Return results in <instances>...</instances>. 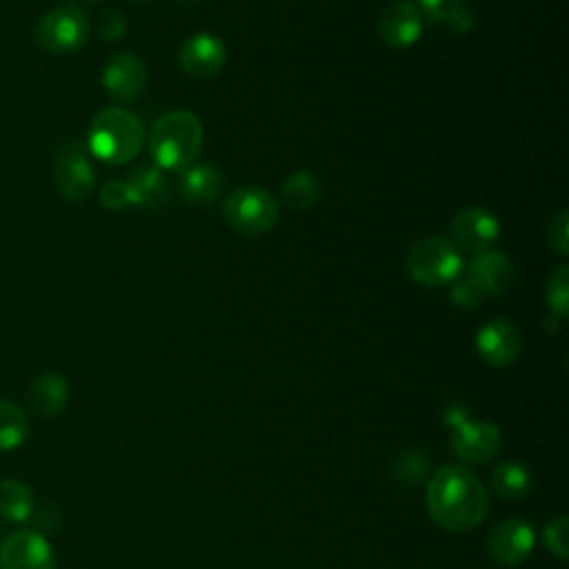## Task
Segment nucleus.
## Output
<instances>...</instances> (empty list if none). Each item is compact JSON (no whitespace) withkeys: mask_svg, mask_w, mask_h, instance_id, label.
<instances>
[{"mask_svg":"<svg viewBox=\"0 0 569 569\" xmlns=\"http://www.w3.org/2000/svg\"><path fill=\"white\" fill-rule=\"evenodd\" d=\"M467 276L480 287L485 296H500L513 284L516 267L505 251L489 249L471 256Z\"/></svg>","mask_w":569,"mask_h":569,"instance_id":"nucleus-16","label":"nucleus"},{"mask_svg":"<svg viewBox=\"0 0 569 569\" xmlns=\"http://www.w3.org/2000/svg\"><path fill=\"white\" fill-rule=\"evenodd\" d=\"M176 2L182 7H198L202 0H176Z\"/></svg>","mask_w":569,"mask_h":569,"instance_id":"nucleus-34","label":"nucleus"},{"mask_svg":"<svg viewBox=\"0 0 569 569\" xmlns=\"http://www.w3.org/2000/svg\"><path fill=\"white\" fill-rule=\"evenodd\" d=\"M476 24V18H473V13H471V9L465 4L462 9H458L447 22H445V27L451 31V33H467V31H471V27Z\"/></svg>","mask_w":569,"mask_h":569,"instance_id":"nucleus-32","label":"nucleus"},{"mask_svg":"<svg viewBox=\"0 0 569 569\" xmlns=\"http://www.w3.org/2000/svg\"><path fill=\"white\" fill-rule=\"evenodd\" d=\"M0 569H56L53 547L36 529H16L0 540Z\"/></svg>","mask_w":569,"mask_h":569,"instance_id":"nucleus-9","label":"nucleus"},{"mask_svg":"<svg viewBox=\"0 0 569 569\" xmlns=\"http://www.w3.org/2000/svg\"><path fill=\"white\" fill-rule=\"evenodd\" d=\"M0 540H2V529H0Z\"/></svg>","mask_w":569,"mask_h":569,"instance_id":"nucleus-36","label":"nucleus"},{"mask_svg":"<svg viewBox=\"0 0 569 569\" xmlns=\"http://www.w3.org/2000/svg\"><path fill=\"white\" fill-rule=\"evenodd\" d=\"M98 33L107 42H118L127 33V18L113 7L102 9L98 16Z\"/></svg>","mask_w":569,"mask_h":569,"instance_id":"nucleus-30","label":"nucleus"},{"mask_svg":"<svg viewBox=\"0 0 569 569\" xmlns=\"http://www.w3.org/2000/svg\"><path fill=\"white\" fill-rule=\"evenodd\" d=\"M425 18L413 0L389 2L378 18V33L382 42L391 49H407L416 44L422 36Z\"/></svg>","mask_w":569,"mask_h":569,"instance_id":"nucleus-12","label":"nucleus"},{"mask_svg":"<svg viewBox=\"0 0 569 569\" xmlns=\"http://www.w3.org/2000/svg\"><path fill=\"white\" fill-rule=\"evenodd\" d=\"M427 509L438 527L460 533L485 520L489 493L467 467L445 465L427 482Z\"/></svg>","mask_w":569,"mask_h":569,"instance_id":"nucleus-1","label":"nucleus"},{"mask_svg":"<svg viewBox=\"0 0 569 569\" xmlns=\"http://www.w3.org/2000/svg\"><path fill=\"white\" fill-rule=\"evenodd\" d=\"M529 485H531L529 471L516 460H505L496 465L491 471V489L505 500L522 498L529 491Z\"/></svg>","mask_w":569,"mask_h":569,"instance_id":"nucleus-23","label":"nucleus"},{"mask_svg":"<svg viewBox=\"0 0 569 569\" xmlns=\"http://www.w3.org/2000/svg\"><path fill=\"white\" fill-rule=\"evenodd\" d=\"M427 471V458L418 451H402L393 462V473L405 485H416L425 478Z\"/></svg>","mask_w":569,"mask_h":569,"instance_id":"nucleus-27","label":"nucleus"},{"mask_svg":"<svg viewBox=\"0 0 569 569\" xmlns=\"http://www.w3.org/2000/svg\"><path fill=\"white\" fill-rule=\"evenodd\" d=\"M413 4L429 22L445 24L458 9L465 7V0H413Z\"/></svg>","mask_w":569,"mask_h":569,"instance_id":"nucleus-29","label":"nucleus"},{"mask_svg":"<svg viewBox=\"0 0 569 569\" xmlns=\"http://www.w3.org/2000/svg\"><path fill=\"white\" fill-rule=\"evenodd\" d=\"M469 418H471V416H469V409H467L465 405H451V407L445 409V422L449 425V429L462 425V422L469 420Z\"/></svg>","mask_w":569,"mask_h":569,"instance_id":"nucleus-33","label":"nucleus"},{"mask_svg":"<svg viewBox=\"0 0 569 569\" xmlns=\"http://www.w3.org/2000/svg\"><path fill=\"white\" fill-rule=\"evenodd\" d=\"M545 300L549 313L565 320L569 313V267L558 264L545 282Z\"/></svg>","mask_w":569,"mask_h":569,"instance_id":"nucleus-24","label":"nucleus"},{"mask_svg":"<svg viewBox=\"0 0 569 569\" xmlns=\"http://www.w3.org/2000/svg\"><path fill=\"white\" fill-rule=\"evenodd\" d=\"M545 545L560 560L567 558V518L565 516H558V518H553L547 525V529H545Z\"/></svg>","mask_w":569,"mask_h":569,"instance_id":"nucleus-31","label":"nucleus"},{"mask_svg":"<svg viewBox=\"0 0 569 569\" xmlns=\"http://www.w3.org/2000/svg\"><path fill=\"white\" fill-rule=\"evenodd\" d=\"M56 187L69 202H82L91 196L96 187V173L93 164L89 160L87 147L80 140H67L58 156L53 167Z\"/></svg>","mask_w":569,"mask_h":569,"instance_id":"nucleus-7","label":"nucleus"},{"mask_svg":"<svg viewBox=\"0 0 569 569\" xmlns=\"http://www.w3.org/2000/svg\"><path fill=\"white\" fill-rule=\"evenodd\" d=\"M27 405L40 418L58 416L69 400V382L56 371H44L31 380L27 387Z\"/></svg>","mask_w":569,"mask_h":569,"instance_id":"nucleus-18","label":"nucleus"},{"mask_svg":"<svg viewBox=\"0 0 569 569\" xmlns=\"http://www.w3.org/2000/svg\"><path fill=\"white\" fill-rule=\"evenodd\" d=\"M91 20L80 4L67 2L40 16L33 29L36 44L49 53H73L87 44Z\"/></svg>","mask_w":569,"mask_h":569,"instance_id":"nucleus-6","label":"nucleus"},{"mask_svg":"<svg viewBox=\"0 0 569 569\" xmlns=\"http://www.w3.org/2000/svg\"><path fill=\"white\" fill-rule=\"evenodd\" d=\"M204 127L193 111L171 109L162 113L149 131V153L153 164L169 171H182L196 162L202 151Z\"/></svg>","mask_w":569,"mask_h":569,"instance_id":"nucleus-2","label":"nucleus"},{"mask_svg":"<svg viewBox=\"0 0 569 569\" xmlns=\"http://www.w3.org/2000/svg\"><path fill=\"white\" fill-rule=\"evenodd\" d=\"M224 62L227 47L218 36L209 31L189 36L178 49V67L191 80H209L218 76Z\"/></svg>","mask_w":569,"mask_h":569,"instance_id":"nucleus-10","label":"nucleus"},{"mask_svg":"<svg viewBox=\"0 0 569 569\" xmlns=\"http://www.w3.org/2000/svg\"><path fill=\"white\" fill-rule=\"evenodd\" d=\"M545 242L558 256L569 253V213L567 209L556 211L545 224Z\"/></svg>","mask_w":569,"mask_h":569,"instance_id":"nucleus-25","label":"nucleus"},{"mask_svg":"<svg viewBox=\"0 0 569 569\" xmlns=\"http://www.w3.org/2000/svg\"><path fill=\"white\" fill-rule=\"evenodd\" d=\"M147 64L136 53L122 51L109 58L102 69V87L118 102H133L147 89Z\"/></svg>","mask_w":569,"mask_h":569,"instance_id":"nucleus-11","label":"nucleus"},{"mask_svg":"<svg viewBox=\"0 0 569 569\" xmlns=\"http://www.w3.org/2000/svg\"><path fill=\"white\" fill-rule=\"evenodd\" d=\"M451 289H449V298L456 307L460 309H476L487 296L480 291V287L467 276V273H460L456 280L449 282Z\"/></svg>","mask_w":569,"mask_h":569,"instance_id":"nucleus-26","label":"nucleus"},{"mask_svg":"<svg viewBox=\"0 0 569 569\" xmlns=\"http://www.w3.org/2000/svg\"><path fill=\"white\" fill-rule=\"evenodd\" d=\"M144 136V124L133 111L107 107L89 124L87 151L107 164H127L142 151Z\"/></svg>","mask_w":569,"mask_h":569,"instance_id":"nucleus-3","label":"nucleus"},{"mask_svg":"<svg viewBox=\"0 0 569 569\" xmlns=\"http://www.w3.org/2000/svg\"><path fill=\"white\" fill-rule=\"evenodd\" d=\"M407 271L425 287H442L462 273V253L445 236H422L407 253Z\"/></svg>","mask_w":569,"mask_h":569,"instance_id":"nucleus-5","label":"nucleus"},{"mask_svg":"<svg viewBox=\"0 0 569 569\" xmlns=\"http://www.w3.org/2000/svg\"><path fill=\"white\" fill-rule=\"evenodd\" d=\"M500 238V220L485 207H467L460 209L449 229V240L460 253L478 256L482 251L493 249Z\"/></svg>","mask_w":569,"mask_h":569,"instance_id":"nucleus-8","label":"nucleus"},{"mask_svg":"<svg viewBox=\"0 0 569 569\" xmlns=\"http://www.w3.org/2000/svg\"><path fill=\"white\" fill-rule=\"evenodd\" d=\"M500 429L487 420H465L451 429V447L465 462H487L500 449Z\"/></svg>","mask_w":569,"mask_h":569,"instance_id":"nucleus-15","label":"nucleus"},{"mask_svg":"<svg viewBox=\"0 0 569 569\" xmlns=\"http://www.w3.org/2000/svg\"><path fill=\"white\" fill-rule=\"evenodd\" d=\"M82 4H96V2H100V0H80Z\"/></svg>","mask_w":569,"mask_h":569,"instance_id":"nucleus-35","label":"nucleus"},{"mask_svg":"<svg viewBox=\"0 0 569 569\" xmlns=\"http://www.w3.org/2000/svg\"><path fill=\"white\" fill-rule=\"evenodd\" d=\"M224 222L247 238H258L271 231L280 216V202L273 193L258 184L233 189L222 204Z\"/></svg>","mask_w":569,"mask_h":569,"instance_id":"nucleus-4","label":"nucleus"},{"mask_svg":"<svg viewBox=\"0 0 569 569\" xmlns=\"http://www.w3.org/2000/svg\"><path fill=\"white\" fill-rule=\"evenodd\" d=\"M536 536L527 520L507 518L493 527L487 540V549L493 562L502 567H516L529 558Z\"/></svg>","mask_w":569,"mask_h":569,"instance_id":"nucleus-13","label":"nucleus"},{"mask_svg":"<svg viewBox=\"0 0 569 569\" xmlns=\"http://www.w3.org/2000/svg\"><path fill=\"white\" fill-rule=\"evenodd\" d=\"M0 516L9 522H27L33 516V491L18 478L0 482Z\"/></svg>","mask_w":569,"mask_h":569,"instance_id":"nucleus-21","label":"nucleus"},{"mask_svg":"<svg viewBox=\"0 0 569 569\" xmlns=\"http://www.w3.org/2000/svg\"><path fill=\"white\" fill-rule=\"evenodd\" d=\"M476 349L480 358L491 367H507L520 356V329L507 318H491L478 329Z\"/></svg>","mask_w":569,"mask_h":569,"instance_id":"nucleus-14","label":"nucleus"},{"mask_svg":"<svg viewBox=\"0 0 569 569\" xmlns=\"http://www.w3.org/2000/svg\"><path fill=\"white\" fill-rule=\"evenodd\" d=\"M280 198L284 202L287 209L291 211H307L316 204V200L320 198V182L318 178L307 171V169H300V171H293L289 173L282 184H280Z\"/></svg>","mask_w":569,"mask_h":569,"instance_id":"nucleus-20","label":"nucleus"},{"mask_svg":"<svg viewBox=\"0 0 569 569\" xmlns=\"http://www.w3.org/2000/svg\"><path fill=\"white\" fill-rule=\"evenodd\" d=\"M224 178L216 164L191 162L178 171V193L193 207H207L222 193Z\"/></svg>","mask_w":569,"mask_h":569,"instance_id":"nucleus-17","label":"nucleus"},{"mask_svg":"<svg viewBox=\"0 0 569 569\" xmlns=\"http://www.w3.org/2000/svg\"><path fill=\"white\" fill-rule=\"evenodd\" d=\"M98 198H100V204L109 211H122V209H129L133 207L131 204V193H129V187L124 180L120 178H113V180H107L100 191H98Z\"/></svg>","mask_w":569,"mask_h":569,"instance_id":"nucleus-28","label":"nucleus"},{"mask_svg":"<svg viewBox=\"0 0 569 569\" xmlns=\"http://www.w3.org/2000/svg\"><path fill=\"white\" fill-rule=\"evenodd\" d=\"M29 438V418L24 409L0 398V451H13Z\"/></svg>","mask_w":569,"mask_h":569,"instance_id":"nucleus-22","label":"nucleus"},{"mask_svg":"<svg viewBox=\"0 0 569 569\" xmlns=\"http://www.w3.org/2000/svg\"><path fill=\"white\" fill-rule=\"evenodd\" d=\"M131 204L142 209H158L169 200V180L156 164H138L127 176Z\"/></svg>","mask_w":569,"mask_h":569,"instance_id":"nucleus-19","label":"nucleus"}]
</instances>
